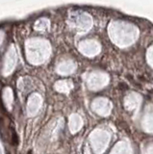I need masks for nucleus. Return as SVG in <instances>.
Masks as SVG:
<instances>
[{
  "label": "nucleus",
  "instance_id": "1",
  "mask_svg": "<svg viewBox=\"0 0 153 154\" xmlns=\"http://www.w3.org/2000/svg\"><path fill=\"white\" fill-rule=\"evenodd\" d=\"M12 145L14 147H17L18 145V136L17 134V132L15 131V129H12Z\"/></svg>",
  "mask_w": 153,
  "mask_h": 154
},
{
  "label": "nucleus",
  "instance_id": "2",
  "mask_svg": "<svg viewBox=\"0 0 153 154\" xmlns=\"http://www.w3.org/2000/svg\"><path fill=\"white\" fill-rule=\"evenodd\" d=\"M27 154H32V150H29Z\"/></svg>",
  "mask_w": 153,
  "mask_h": 154
}]
</instances>
